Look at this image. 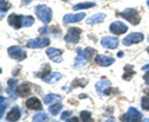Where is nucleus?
I'll list each match as a JSON object with an SVG mask.
<instances>
[{
  "label": "nucleus",
  "mask_w": 149,
  "mask_h": 122,
  "mask_svg": "<svg viewBox=\"0 0 149 122\" xmlns=\"http://www.w3.org/2000/svg\"><path fill=\"white\" fill-rule=\"evenodd\" d=\"M23 20H24V16H23L12 14L8 17L9 24L15 29H20V27H23Z\"/></svg>",
  "instance_id": "obj_9"
},
{
  "label": "nucleus",
  "mask_w": 149,
  "mask_h": 122,
  "mask_svg": "<svg viewBox=\"0 0 149 122\" xmlns=\"http://www.w3.org/2000/svg\"><path fill=\"white\" fill-rule=\"evenodd\" d=\"M106 16L103 13H97V14L91 16L87 20V23L88 24H94V23H101L106 18Z\"/></svg>",
  "instance_id": "obj_18"
},
{
  "label": "nucleus",
  "mask_w": 149,
  "mask_h": 122,
  "mask_svg": "<svg viewBox=\"0 0 149 122\" xmlns=\"http://www.w3.org/2000/svg\"><path fill=\"white\" fill-rule=\"evenodd\" d=\"M61 96L58 94H49L46 95V96L44 97V102H45L46 105H50L52 104L55 100L57 99H61Z\"/></svg>",
  "instance_id": "obj_22"
},
{
  "label": "nucleus",
  "mask_w": 149,
  "mask_h": 122,
  "mask_svg": "<svg viewBox=\"0 0 149 122\" xmlns=\"http://www.w3.org/2000/svg\"><path fill=\"white\" fill-rule=\"evenodd\" d=\"M17 94L21 97H26L30 94V87L27 83H22L17 88Z\"/></svg>",
  "instance_id": "obj_19"
},
{
  "label": "nucleus",
  "mask_w": 149,
  "mask_h": 122,
  "mask_svg": "<svg viewBox=\"0 0 149 122\" xmlns=\"http://www.w3.org/2000/svg\"><path fill=\"white\" fill-rule=\"evenodd\" d=\"M8 54L11 58L22 61L26 58V52L19 46H12L8 48Z\"/></svg>",
  "instance_id": "obj_5"
},
{
  "label": "nucleus",
  "mask_w": 149,
  "mask_h": 122,
  "mask_svg": "<svg viewBox=\"0 0 149 122\" xmlns=\"http://www.w3.org/2000/svg\"><path fill=\"white\" fill-rule=\"evenodd\" d=\"M147 4H148V5L149 7V0H147Z\"/></svg>",
  "instance_id": "obj_40"
},
{
  "label": "nucleus",
  "mask_w": 149,
  "mask_h": 122,
  "mask_svg": "<svg viewBox=\"0 0 149 122\" xmlns=\"http://www.w3.org/2000/svg\"><path fill=\"white\" fill-rule=\"evenodd\" d=\"M46 53L49 58L55 62L60 63L63 61L62 56H61V51L60 50L51 48L47 50Z\"/></svg>",
  "instance_id": "obj_12"
},
{
  "label": "nucleus",
  "mask_w": 149,
  "mask_h": 122,
  "mask_svg": "<svg viewBox=\"0 0 149 122\" xmlns=\"http://www.w3.org/2000/svg\"><path fill=\"white\" fill-rule=\"evenodd\" d=\"M62 108H63V105H61V104L57 103V104H55V105L51 106L50 108H49V112L51 113V114H52V115L57 116L60 112H61V111L62 110Z\"/></svg>",
  "instance_id": "obj_27"
},
{
  "label": "nucleus",
  "mask_w": 149,
  "mask_h": 122,
  "mask_svg": "<svg viewBox=\"0 0 149 122\" xmlns=\"http://www.w3.org/2000/svg\"><path fill=\"white\" fill-rule=\"evenodd\" d=\"M148 95H149V92H148Z\"/></svg>",
  "instance_id": "obj_42"
},
{
  "label": "nucleus",
  "mask_w": 149,
  "mask_h": 122,
  "mask_svg": "<svg viewBox=\"0 0 149 122\" xmlns=\"http://www.w3.org/2000/svg\"><path fill=\"white\" fill-rule=\"evenodd\" d=\"M66 122H79L78 119H77V118H76V117H74V118H70V119H67Z\"/></svg>",
  "instance_id": "obj_34"
},
{
  "label": "nucleus",
  "mask_w": 149,
  "mask_h": 122,
  "mask_svg": "<svg viewBox=\"0 0 149 122\" xmlns=\"http://www.w3.org/2000/svg\"><path fill=\"white\" fill-rule=\"evenodd\" d=\"M20 118V111L18 107L15 106L7 115V120L10 122H16Z\"/></svg>",
  "instance_id": "obj_16"
},
{
  "label": "nucleus",
  "mask_w": 149,
  "mask_h": 122,
  "mask_svg": "<svg viewBox=\"0 0 149 122\" xmlns=\"http://www.w3.org/2000/svg\"><path fill=\"white\" fill-rule=\"evenodd\" d=\"M26 105L29 109L34 111H38L42 108L40 100L36 97H31L28 99L26 102Z\"/></svg>",
  "instance_id": "obj_15"
},
{
  "label": "nucleus",
  "mask_w": 149,
  "mask_h": 122,
  "mask_svg": "<svg viewBox=\"0 0 149 122\" xmlns=\"http://www.w3.org/2000/svg\"><path fill=\"white\" fill-rule=\"evenodd\" d=\"M125 74L123 75L122 78L126 80H130L132 78V75L135 74V72L133 71V67L130 65H127L125 67Z\"/></svg>",
  "instance_id": "obj_23"
},
{
  "label": "nucleus",
  "mask_w": 149,
  "mask_h": 122,
  "mask_svg": "<svg viewBox=\"0 0 149 122\" xmlns=\"http://www.w3.org/2000/svg\"><path fill=\"white\" fill-rule=\"evenodd\" d=\"M148 53H149V48H148Z\"/></svg>",
  "instance_id": "obj_41"
},
{
  "label": "nucleus",
  "mask_w": 149,
  "mask_h": 122,
  "mask_svg": "<svg viewBox=\"0 0 149 122\" xmlns=\"http://www.w3.org/2000/svg\"><path fill=\"white\" fill-rule=\"evenodd\" d=\"M114 59L105 55H98L95 58V62L102 67H108L114 63Z\"/></svg>",
  "instance_id": "obj_11"
},
{
  "label": "nucleus",
  "mask_w": 149,
  "mask_h": 122,
  "mask_svg": "<svg viewBox=\"0 0 149 122\" xmlns=\"http://www.w3.org/2000/svg\"><path fill=\"white\" fill-rule=\"evenodd\" d=\"M62 78V75L59 73H52L49 75H47L44 78V80L49 84L55 83V82L58 81Z\"/></svg>",
  "instance_id": "obj_17"
},
{
  "label": "nucleus",
  "mask_w": 149,
  "mask_h": 122,
  "mask_svg": "<svg viewBox=\"0 0 149 122\" xmlns=\"http://www.w3.org/2000/svg\"><path fill=\"white\" fill-rule=\"evenodd\" d=\"M17 83V80H16V79H10L8 80V87H7L6 92L11 97H14V91L15 89H16Z\"/></svg>",
  "instance_id": "obj_21"
},
{
  "label": "nucleus",
  "mask_w": 149,
  "mask_h": 122,
  "mask_svg": "<svg viewBox=\"0 0 149 122\" xmlns=\"http://www.w3.org/2000/svg\"><path fill=\"white\" fill-rule=\"evenodd\" d=\"M0 7H1V11L4 13V12H6L10 8V4H9L8 3L6 2L4 0H1V1H0Z\"/></svg>",
  "instance_id": "obj_30"
},
{
  "label": "nucleus",
  "mask_w": 149,
  "mask_h": 122,
  "mask_svg": "<svg viewBox=\"0 0 149 122\" xmlns=\"http://www.w3.org/2000/svg\"><path fill=\"white\" fill-rule=\"evenodd\" d=\"M49 39L47 37H39L28 41L27 47L30 48H41L49 45Z\"/></svg>",
  "instance_id": "obj_6"
},
{
  "label": "nucleus",
  "mask_w": 149,
  "mask_h": 122,
  "mask_svg": "<svg viewBox=\"0 0 149 122\" xmlns=\"http://www.w3.org/2000/svg\"><path fill=\"white\" fill-rule=\"evenodd\" d=\"M71 114H72V112H71V111H64L62 114V115H61V119L66 121L67 118H69L70 116H71Z\"/></svg>",
  "instance_id": "obj_31"
},
{
  "label": "nucleus",
  "mask_w": 149,
  "mask_h": 122,
  "mask_svg": "<svg viewBox=\"0 0 149 122\" xmlns=\"http://www.w3.org/2000/svg\"><path fill=\"white\" fill-rule=\"evenodd\" d=\"M94 6H95V3L94 2H84V3H79V4H77L76 5L74 6V10H81V9H88L93 7Z\"/></svg>",
  "instance_id": "obj_25"
},
{
  "label": "nucleus",
  "mask_w": 149,
  "mask_h": 122,
  "mask_svg": "<svg viewBox=\"0 0 149 122\" xmlns=\"http://www.w3.org/2000/svg\"><path fill=\"white\" fill-rule=\"evenodd\" d=\"M81 30L79 28L71 27L68 29V33L64 37V40L68 43H77L79 41Z\"/></svg>",
  "instance_id": "obj_4"
},
{
  "label": "nucleus",
  "mask_w": 149,
  "mask_h": 122,
  "mask_svg": "<svg viewBox=\"0 0 149 122\" xmlns=\"http://www.w3.org/2000/svg\"><path fill=\"white\" fill-rule=\"evenodd\" d=\"M37 17L44 23H47L52 20V10L46 5H38L35 8Z\"/></svg>",
  "instance_id": "obj_1"
},
{
  "label": "nucleus",
  "mask_w": 149,
  "mask_h": 122,
  "mask_svg": "<svg viewBox=\"0 0 149 122\" xmlns=\"http://www.w3.org/2000/svg\"><path fill=\"white\" fill-rule=\"evenodd\" d=\"M55 122H56V121H55Z\"/></svg>",
  "instance_id": "obj_43"
},
{
  "label": "nucleus",
  "mask_w": 149,
  "mask_h": 122,
  "mask_svg": "<svg viewBox=\"0 0 149 122\" xmlns=\"http://www.w3.org/2000/svg\"><path fill=\"white\" fill-rule=\"evenodd\" d=\"M121 16L132 25H138L141 21V17L135 9H126L121 13Z\"/></svg>",
  "instance_id": "obj_2"
},
{
  "label": "nucleus",
  "mask_w": 149,
  "mask_h": 122,
  "mask_svg": "<svg viewBox=\"0 0 149 122\" xmlns=\"http://www.w3.org/2000/svg\"><path fill=\"white\" fill-rule=\"evenodd\" d=\"M144 122H149V118H145V120H144Z\"/></svg>",
  "instance_id": "obj_39"
},
{
  "label": "nucleus",
  "mask_w": 149,
  "mask_h": 122,
  "mask_svg": "<svg viewBox=\"0 0 149 122\" xmlns=\"http://www.w3.org/2000/svg\"><path fill=\"white\" fill-rule=\"evenodd\" d=\"M141 107L143 110L149 111V98L143 97L141 99Z\"/></svg>",
  "instance_id": "obj_29"
},
{
  "label": "nucleus",
  "mask_w": 149,
  "mask_h": 122,
  "mask_svg": "<svg viewBox=\"0 0 149 122\" xmlns=\"http://www.w3.org/2000/svg\"><path fill=\"white\" fill-rule=\"evenodd\" d=\"M144 36L143 34L138 33V32H135V33H131L130 35H128L127 37L123 39V44L126 46H130L133 44L138 43L143 40Z\"/></svg>",
  "instance_id": "obj_7"
},
{
  "label": "nucleus",
  "mask_w": 149,
  "mask_h": 122,
  "mask_svg": "<svg viewBox=\"0 0 149 122\" xmlns=\"http://www.w3.org/2000/svg\"><path fill=\"white\" fill-rule=\"evenodd\" d=\"M31 1V0H23V4H28L29 3H30Z\"/></svg>",
  "instance_id": "obj_36"
},
{
  "label": "nucleus",
  "mask_w": 149,
  "mask_h": 122,
  "mask_svg": "<svg viewBox=\"0 0 149 122\" xmlns=\"http://www.w3.org/2000/svg\"><path fill=\"white\" fill-rule=\"evenodd\" d=\"M128 30V27L125 23L121 21H115L110 26V32L115 35H122L125 34Z\"/></svg>",
  "instance_id": "obj_8"
},
{
  "label": "nucleus",
  "mask_w": 149,
  "mask_h": 122,
  "mask_svg": "<svg viewBox=\"0 0 149 122\" xmlns=\"http://www.w3.org/2000/svg\"><path fill=\"white\" fill-rule=\"evenodd\" d=\"M143 79L144 80H145L146 83L149 85V72H148V73H146L145 75H144Z\"/></svg>",
  "instance_id": "obj_33"
},
{
  "label": "nucleus",
  "mask_w": 149,
  "mask_h": 122,
  "mask_svg": "<svg viewBox=\"0 0 149 122\" xmlns=\"http://www.w3.org/2000/svg\"><path fill=\"white\" fill-rule=\"evenodd\" d=\"M85 52H86V54H87V57H89V58H90V57H91L92 56H93V54H94L95 51L93 49V48H87V49L85 50Z\"/></svg>",
  "instance_id": "obj_32"
},
{
  "label": "nucleus",
  "mask_w": 149,
  "mask_h": 122,
  "mask_svg": "<svg viewBox=\"0 0 149 122\" xmlns=\"http://www.w3.org/2000/svg\"><path fill=\"white\" fill-rule=\"evenodd\" d=\"M101 45L106 48L115 49L119 45V39L112 37H105L102 39Z\"/></svg>",
  "instance_id": "obj_10"
},
{
  "label": "nucleus",
  "mask_w": 149,
  "mask_h": 122,
  "mask_svg": "<svg viewBox=\"0 0 149 122\" xmlns=\"http://www.w3.org/2000/svg\"><path fill=\"white\" fill-rule=\"evenodd\" d=\"M0 102H1V111H0V113H1V118H2L3 115H4V111L6 110V108H7V105H8V102H7V99H4L3 97H1L0 98Z\"/></svg>",
  "instance_id": "obj_28"
},
{
  "label": "nucleus",
  "mask_w": 149,
  "mask_h": 122,
  "mask_svg": "<svg viewBox=\"0 0 149 122\" xmlns=\"http://www.w3.org/2000/svg\"><path fill=\"white\" fill-rule=\"evenodd\" d=\"M110 81L108 80H101L97 82L95 84V89L97 94L100 96H103L106 94V90H107L108 87L110 86Z\"/></svg>",
  "instance_id": "obj_14"
},
{
  "label": "nucleus",
  "mask_w": 149,
  "mask_h": 122,
  "mask_svg": "<svg viewBox=\"0 0 149 122\" xmlns=\"http://www.w3.org/2000/svg\"><path fill=\"white\" fill-rule=\"evenodd\" d=\"M104 122H116V120H115L114 118H110Z\"/></svg>",
  "instance_id": "obj_35"
},
{
  "label": "nucleus",
  "mask_w": 149,
  "mask_h": 122,
  "mask_svg": "<svg viewBox=\"0 0 149 122\" xmlns=\"http://www.w3.org/2000/svg\"><path fill=\"white\" fill-rule=\"evenodd\" d=\"M142 117L143 115L140 111L131 107L128 110V112L123 116L122 120L125 122H141Z\"/></svg>",
  "instance_id": "obj_3"
},
{
  "label": "nucleus",
  "mask_w": 149,
  "mask_h": 122,
  "mask_svg": "<svg viewBox=\"0 0 149 122\" xmlns=\"http://www.w3.org/2000/svg\"><path fill=\"white\" fill-rule=\"evenodd\" d=\"M118 56H119V57L122 56H123V53H122V52H121V54H119H119H118Z\"/></svg>",
  "instance_id": "obj_38"
},
{
  "label": "nucleus",
  "mask_w": 149,
  "mask_h": 122,
  "mask_svg": "<svg viewBox=\"0 0 149 122\" xmlns=\"http://www.w3.org/2000/svg\"><path fill=\"white\" fill-rule=\"evenodd\" d=\"M143 70H149V64H146V65L143 67Z\"/></svg>",
  "instance_id": "obj_37"
},
{
  "label": "nucleus",
  "mask_w": 149,
  "mask_h": 122,
  "mask_svg": "<svg viewBox=\"0 0 149 122\" xmlns=\"http://www.w3.org/2000/svg\"><path fill=\"white\" fill-rule=\"evenodd\" d=\"M48 121V116L45 112H40L33 116L32 122H47Z\"/></svg>",
  "instance_id": "obj_24"
},
{
  "label": "nucleus",
  "mask_w": 149,
  "mask_h": 122,
  "mask_svg": "<svg viewBox=\"0 0 149 122\" xmlns=\"http://www.w3.org/2000/svg\"><path fill=\"white\" fill-rule=\"evenodd\" d=\"M86 58L84 56V54L83 53L82 49L81 48H77V57L75 60L76 67H80L85 64Z\"/></svg>",
  "instance_id": "obj_20"
},
{
  "label": "nucleus",
  "mask_w": 149,
  "mask_h": 122,
  "mask_svg": "<svg viewBox=\"0 0 149 122\" xmlns=\"http://www.w3.org/2000/svg\"><path fill=\"white\" fill-rule=\"evenodd\" d=\"M85 13H79L77 14H67L63 17V22L65 23H76L82 20L85 17Z\"/></svg>",
  "instance_id": "obj_13"
},
{
  "label": "nucleus",
  "mask_w": 149,
  "mask_h": 122,
  "mask_svg": "<svg viewBox=\"0 0 149 122\" xmlns=\"http://www.w3.org/2000/svg\"><path fill=\"white\" fill-rule=\"evenodd\" d=\"M91 115L92 114L90 111H84L81 112L80 116H81V121H82V122H94V120L92 118Z\"/></svg>",
  "instance_id": "obj_26"
}]
</instances>
